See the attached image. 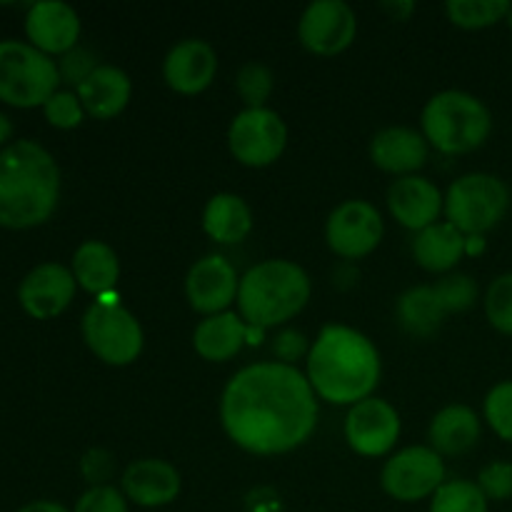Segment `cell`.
Returning <instances> with one entry per match:
<instances>
[{
	"label": "cell",
	"mask_w": 512,
	"mask_h": 512,
	"mask_svg": "<svg viewBox=\"0 0 512 512\" xmlns=\"http://www.w3.org/2000/svg\"><path fill=\"white\" fill-rule=\"evenodd\" d=\"M220 423L238 448L283 455L308 443L318 425V395L293 365L258 363L238 370L220 398Z\"/></svg>",
	"instance_id": "obj_1"
},
{
	"label": "cell",
	"mask_w": 512,
	"mask_h": 512,
	"mask_svg": "<svg viewBox=\"0 0 512 512\" xmlns=\"http://www.w3.org/2000/svg\"><path fill=\"white\" fill-rule=\"evenodd\" d=\"M305 375L318 398L353 408L373 398V390L378 388V348L360 330L348 325H325L310 348Z\"/></svg>",
	"instance_id": "obj_2"
},
{
	"label": "cell",
	"mask_w": 512,
	"mask_h": 512,
	"mask_svg": "<svg viewBox=\"0 0 512 512\" xmlns=\"http://www.w3.org/2000/svg\"><path fill=\"white\" fill-rule=\"evenodd\" d=\"M60 170L35 140H15L0 150V228L43 225L58 208Z\"/></svg>",
	"instance_id": "obj_3"
},
{
	"label": "cell",
	"mask_w": 512,
	"mask_h": 512,
	"mask_svg": "<svg viewBox=\"0 0 512 512\" xmlns=\"http://www.w3.org/2000/svg\"><path fill=\"white\" fill-rule=\"evenodd\" d=\"M310 300V278L298 263L265 260L240 278V318L253 328H273L293 320Z\"/></svg>",
	"instance_id": "obj_4"
},
{
	"label": "cell",
	"mask_w": 512,
	"mask_h": 512,
	"mask_svg": "<svg viewBox=\"0 0 512 512\" xmlns=\"http://www.w3.org/2000/svg\"><path fill=\"white\" fill-rule=\"evenodd\" d=\"M493 130L488 105L465 90H443L423 108V135L428 145L445 155L478 150Z\"/></svg>",
	"instance_id": "obj_5"
},
{
	"label": "cell",
	"mask_w": 512,
	"mask_h": 512,
	"mask_svg": "<svg viewBox=\"0 0 512 512\" xmlns=\"http://www.w3.org/2000/svg\"><path fill=\"white\" fill-rule=\"evenodd\" d=\"M58 63L23 40H0V100L38 108L58 93Z\"/></svg>",
	"instance_id": "obj_6"
},
{
	"label": "cell",
	"mask_w": 512,
	"mask_h": 512,
	"mask_svg": "<svg viewBox=\"0 0 512 512\" xmlns=\"http://www.w3.org/2000/svg\"><path fill=\"white\" fill-rule=\"evenodd\" d=\"M510 208V190L498 175L470 173L455 180L445 195V215L465 238H483L500 225Z\"/></svg>",
	"instance_id": "obj_7"
},
{
	"label": "cell",
	"mask_w": 512,
	"mask_h": 512,
	"mask_svg": "<svg viewBox=\"0 0 512 512\" xmlns=\"http://www.w3.org/2000/svg\"><path fill=\"white\" fill-rule=\"evenodd\" d=\"M83 338L93 355L108 365H130L143 353L145 335L118 295H103L83 315Z\"/></svg>",
	"instance_id": "obj_8"
},
{
	"label": "cell",
	"mask_w": 512,
	"mask_h": 512,
	"mask_svg": "<svg viewBox=\"0 0 512 512\" xmlns=\"http://www.w3.org/2000/svg\"><path fill=\"white\" fill-rule=\"evenodd\" d=\"M230 153L248 168H265L283 155L288 145V128L270 108H245L230 123Z\"/></svg>",
	"instance_id": "obj_9"
},
{
	"label": "cell",
	"mask_w": 512,
	"mask_h": 512,
	"mask_svg": "<svg viewBox=\"0 0 512 512\" xmlns=\"http://www.w3.org/2000/svg\"><path fill=\"white\" fill-rule=\"evenodd\" d=\"M443 483V458L425 445H413V448L395 453L380 473L383 490L400 503H418V500L433 498Z\"/></svg>",
	"instance_id": "obj_10"
},
{
	"label": "cell",
	"mask_w": 512,
	"mask_h": 512,
	"mask_svg": "<svg viewBox=\"0 0 512 512\" xmlns=\"http://www.w3.org/2000/svg\"><path fill=\"white\" fill-rule=\"evenodd\" d=\"M385 233L378 208L368 200H345L330 213L325 240L338 258L360 260L373 253Z\"/></svg>",
	"instance_id": "obj_11"
},
{
	"label": "cell",
	"mask_w": 512,
	"mask_h": 512,
	"mask_svg": "<svg viewBox=\"0 0 512 512\" xmlns=\"http://www.w3.org/2000/svg\"><path fill=\"white\" fill-rule=\"evenodd\" d=\"M358 18L343 0H315L298 23V38L305 50L320 58H333L353 45Z\"/></svg>",
	"instance_id": "obj_12"
},
{
	"label": "cell",
	"mask_w": 512,
	"mask_h": 512,
	"mask_svg": "<svg viewBox=\"0 0 512 512\" xmlns=\"http://www.w3.org/2000/svg\"><path fill=\"white\" fill-rule=\"evenodd\" d=\"M400 438V415L388 400L368 398L353 405L345 418V440L365 458H383Z\"/></svg>",
	"instance_id": "obj_13"
},
{
	"label": "cell",
	"mask_w": 512,
	"mask_h": 512,
	"mask_svg": "<svg viewBox=\"0 0 512 512\" xmlns=\"http://www.w3.org/2000/svg\"><path fill=\"white\" fill-rule=\"evenodd\" d=\"M238 288V273L223 255H208L198 260L185 278V295H188L190 308L205 318L228 313L230 305L238 300Z\"/></svg>",
	"instance_id": "obj_14"
},
{
	"label": "cell",
	"mask_w": 512,
	"mask_h": 512,
	"mask_svg": "<svg viewBox=\"0 0 512 512\" xmlns=\"http://www.w3.org/2000/svg\"><path fill=\"white\" fill-rule=\"evenodd\" d=\"M73 270L60 263H43L30 270L18 288V300L25 313L35 320L58 318L75 298Z\"/></svg>",
	"instance_id": "obj_15"
},
{
	"label": "cell",
	"mask_w": 512,
	"mask_h": 512,
	"mask_svg": "<svg viewBox=\"0 0 512 512\" xmlns=\"http://www.w3.org/2000/svg\"><path fill=\"white\" fill-rule=\"evenodd\" d=\"M25 35L40 53L65 55L78 48L80 18L70 5L43 0V3L30 5L25 15Z\"/></svg>",
	"instance_id": "obj_16"
},
{
	"label": "cell",
	"mask_w": 512,
	"mask_h": 512,
	"mask_svg": "<svg viewBox=\"0 0 512 512\" xmlns=\"http://www.w3.org/2000/svg\"><path fill=\"white\" fill-rule=\"evenodd\" d=\"M218 73V55L205 40L190 38L175 45L163 63V78L180 95H198L210 88Z\"/></svg>",
	"instance_id": "obj_17"
},
{
	"label": "cell",
	"mask_w": 512,
	"mask_h": 512,
	"mask_svg": "<svg viewBox=\"0 0 512 512\" xmlns=\"http://www.w3.org/2000/svg\"><path fill=\"white\" fill-rule=\"evenodd\" d=\"M388 208L403 228L420 233L438 223L440 213L445 210V198L433 180L408 175L390 185Z\"/></svg>",
	"instance_id": "obj_18"
},
{
	"label": "cell",
	"mask_w": 512,
	"mask_h": 512,
	"mask_svg": "<svg viewBox=\"0 0 512 512\" xmlns=\"http://www.w3.org/2000/svg\"><path fill=\"white\" fill-rule=\"evenodd\" d=\"M180 473L168 460L143 458L125 468L120 490L140 508H163L180 495Z\"/></svg>",
	"instance_id": "obj_19"
},
{
	"label": "cell",
	"mask_w": 512,
	"mask_h": 512,
	"mask_svg": "<svg viewBox=\"0 0 512 512\" xmlns=\"http://www.w3.org/2000/svg\"><path fill=\"white\" fill-rule=\"evenodd\" d=\"M370 160L385 173L408 178L428 163V140L413 128H385L370 143Z\"/></svg>",
	"instance_id": "obj_20"
},
{
	"label": "cell",
	"mask_w": 512,
	"mask_h": 512,
	"mask_svg": "<svg viewBox=\"0 0 512 512\" xmlns=\"http://www.w3.org/2000/svg\"><path fill=\"white\" fill-rule=\"evenodd\" d=\"M133 95L128 73L115 65H98L93 75L78 88L80 105L95 120H110L123 113Z\"/></svg>",
	"instance_id": "obj_21"
},
{
	"label": "cell",
	"mask_w": 512,
	"mask_h": 512,
	"mask_svg": "<svg viewBox=\"0 0 512 512\" xmlns=\"http://www.w3.org/2000/svg\"><path fill=\"white\" fill-rule=\"evenodd\" d=\"M480 420L473 408L468 405H448L440 410L430 423V448L443 458H455V455H465L478 445Z\"/></svg>",
	"instance_id": "obj_22"
},
{
	"label": "cell",
	"mask_w": 512,
	"mask_h": 512,
	"mask_svg": "<svg viewBox=\"0 0 512 512\" xmlns=\"http://www.w3.org/2000/svg\"><path fill=\"white\" fill-rule=\"evenodd\" d=\"M248 343V323L235 313H218L200 320L193 333V348L208 363L235 358Z\"/></svg>",
	"instance_id": "obj_23"
},
{
	"label": "cell",
	"mask_w": 512,
	"mask_h": 512,
	"mask_svg": "<svg viewBox=\"0 0 512 512\" xmlns=\"http://www.w3.org/2000/svg\"><path fill=\"white\" fill-rule=\"evenodd\" d=\"M73 275L75 283L85 290V293L103 298L110 295L118 285L120 278V260L115 250L108 243L100 240H85L73 255Z\"/></svg>",
	"instance_id": "obj_24"
},
{
	"label": "cell",
	"mask_w": 512,
	"mask_h": 512,
	"mask_svg": "<svg viewBox=\"0 0 512 512\" xmlns=\"http://www.w3.org/2000/svg\"><path fill=\"white\" fill-rule=\"evenodd\" d=\"M465 253H468V238L448 220L420 230L413 243L415 260L428 273H448Z\"/></svg>",
	"instance_id": "obj_25"
},
{
	"label": "cell",
	"mask_w": 512,
	"mask_h": 512,
	"mask_svg": "<svg viewBox=\"0 0 512 512\" xmlns=\"http://www.w3.org/2000/svg\"><path fill=\"white\" fill-rule=\"evenodd\" d=\"M253 213L240 195L218 193L203 210V230L220 245H233L248 238Z\"/></svg>",
	"instance_id": "obj_26"
},
{
	"label": "cell",
	"mask_w": 512,
	"mask_h": 512,
	"mask_svg": "<svg viewBox=\"0 0 512 512\" xmlns=\"http://www.w3.org/2000/svg\"><path fill=\"white\" fill-rule=\"evenodd\" d=\"M448 318L433 285L410 288L398 300V320L415 338H430Z\"/></svg>",
	"instance_id": "obj_27"
},
{
	"label": "cell",
	"mask_w": 512,
	"mask_h": 512,
	"mask_svg": "<svg viewBox=\"0 0 512 512\" xmlns=\"http://www.w3.org/2000/svg\"><path fill=\"white\" fill-rule=\"evenodd\" d=\"M510 10L512 5L508 0H448L445 5L450 23L465 30L490 28V25L500 23Z\"/></svg>",
	"instance_id": "obj_28"
},
{
	"label": "cell",
	"mask_w": 512,
	"mask_h": 512,
	"mask_svg": "<svg viewBox=\"0 0 512 512\" xmlns=\"http://www.w3.org/2000/svg\"><path fill=\"white\" fill-rule=\"evenodd\" d=\"M430 512H488V498L478 483L445 480L430 500Z\"/></svg>",
	"instance_id": "obj_29"
},
{
	"label": "cell",
	"mask_w": 512,
	"mask_h": 512,
	"mask_svg": "<svg viewBox=\"0 0 512 512\" xmlns=\"http://www.w3.org/2000/svg\"><path fill=\"white\" fill-rule=\"evenodd\" d=\"M273 70L268 65L258 63V60H250L243 68L238 70V78H235V88L238 95L243 98V103L248 108H265L270 93H273Z\"/></svg>",
	"instance_id": "obj_30"
},
{
	"label": "cell",
	"mask_w": 512,
	"mask_h": 512,
	"mask_svg": "<svg viewBox=\"0 0 512 512\" xmlns=\"http://www.w3.org/2000/svg\"><path fill=\"white\" fill-rule=\"evenodd\" d=\"M485 315L503 335H512V273H503L485 293Z\"/></svg>",
	"instance_id": "obj_31"
},
{
	"label": "cell",
	"mask_w": 512,
	"mask_h": 512,
	"mask_svg": "<svg viewBox=\"0 0 512 512\" xmlns=\"http://www.w3.org/2000/svg\"><path fill=\"white\" fill-rule=\"evenodd\" d=\"M433 288L448 315L465 313V310L473 308L475 300H478V285H475V280L465 273L445 275V278L438 280V285H433Z\"/></svg>",
	"instance_id": "obj_32"
},
{
	"label": "cell",
	"mask_w": 512,
	"mask_h": 512,
	"mask_svg": "<svg viewBox=\"0 0 512 512\" xmlns=\"http://www.w3.org/2000/svg\"><path fill=\"white\" fill-rule=\"evenodd\" d=\"M485 420L500 438L512 443V380L490 390L485 398Z\"/></svg>",
	"instance_id": "obj_33"
},
{
	"label": "cell",
	"mask_w": 512,
	"mask_h": 512,
	"mask_svg": "<svg viewBox=\"0 0 512 512\" xmlns=\"http://www.w3.org/2000/svg\"><path fill=\"white\" fill-rule=\"evenodd\" d=\"M45 120H48L53 128L60 130H73L83 123V105H80L78 93H70V90H58L48 103L43 105Z\"/></svg>",
	"instance_id": "obj_34"
},
{
	"label": "cell",
	"mask_w": 512,
	"mask_h": 512,
	"mask_svg": "<svg viewBox=\"0 0 512 512\" xmlns=\"http://www.w3.org/2000/svg\"><path fill=\"white\" fill-rule=\"evenodd\" d=\"M95 70H98V58L88 48H80V45L70 50V53L60 55L58 60L60 83H68L73 88H80Z\"/></svg>",
	"instance_id": "obj_35"
},
{
	"label": "cell",
	"mask_w": 512,
	"mask_h": 512,
	"mask_svg": "<svg viewBox=\"0 0 512 512\" xmlns=\"http://www.w3.org/2000/svg\"><path fill=\"white\" fill-rule=\"evenodd\" d=\"M478 488L488 500H510L512 498V463H495L485 465L478 475Z\"/></svg>",
	"instance_id": "obj_36"
},
{
	"label": "cell",
	"mask_w": 512,
	"mask_h": 512,
	"mask_svg": "<svg viewBox=\"0 0 512 512\" xmlns=\"http://www.w3.org/2000/svg\"><path fill=\"white\" fill-rule=\"evenodd\" d=\"M73 512H128V498L113 485H98L80 495Z\"/></svg>",
	"instance_id": "obj_37"
},
{
	"label": "cell",
	"mask_w": 512,
	"mask_h": 512,
	"mask_svg": "<svg viewBox=\"0 0 512 512\" xmlns=\"http://www.w3.org/2000/svg\"><path fill=\"white\" fill-rule=\"evenodd\" d=\"M310 348H313V345H308V338H305L300 330H280L278 338L273 340V353L275 358H278V363L293 365V368L298 360L308 358Z\"/></svg>",
	"instance_id": "obj_38"
},
{
	"label": "cell",
	"mask_w": 512,
	"mask_h": 512,
	"mask_svg": "<svg viewBox=\"0 0 512 512\" xmlns=\"http://www.w3.org/2000/svg\"><path fill=\"white\" fill-rule=\"evenodd\" d=\"M80 473H83V478L88 480V483H93V488H98V485H105V480L113 475V455L108 453V450H88V453L83 455V460H80Z\"/></svg>",
	"instance_id": "obj_39"
},
{
	"label": "cell",
	"mask_w": 512,
	"mask_h": 512,
	"mask_svg": "<svg viewBox=\"0 0 512 512\" xmlns=\"http://www.w3.org/2000/svg\"><path fill=\"white\" fill-rule=\"evenodd\" d=\"M380 8L390 15V20H408L413 15L415 3L413 0H385V3H380Z\"/></svg>",
	"instance_id": "obj_40"
},
{
	"label": "cell",
	"mask_w": 512,
	"mask_h": 512,
	"mask_svg": "<svg viewBox=\"0 0 512 512\" xmlns=\"http://www.w3.org/2000/svg\"><path fill=\"white\" fill-rule=\"evenodd\" d=\"M18 512H68L60 503H53V500H35V503L25 505Z\"/></svg>",
	"instance_id": "obj_41"
},
{
	"label": "cell",
	"mask_w": 512,
	"mask_h": 512,
	"mask_svg": "<svg viewBox=\"0 0 512 512\" xmlns=\"http://www.w3.org/2000/svg\"><path fill=\"white\" fill-rule=\"evenodd\" d=\"M10 135H13V123H10L8 115L0 113V145H3Z\"/></svg>",
	"instance_id": "obj_42"
}]
</instances>
